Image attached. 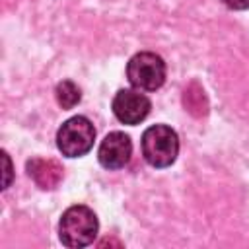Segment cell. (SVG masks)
<instances>
[{
  "mask_svg": "<svg viewBox=\"0 0 249 249\" xmlns=\"http://www.w3.org/2000/svg\"><path fill=\"white\" fill-rule=\"evenodd\" d=\"M222 2L231 10H247L249 8V0H222Z\"/></svg>",
  "mask_w": 249,
  "mask_h": 249,
  "instance_id": "10",
  "label": "cell"
},
{
  "mask_svg": "<svg viewBox=\"0 0 249 249\" xmlns=\"http://www.w3.org/2000/svg\"><path fill=\"white\" fill-rule=\"evenodd\" d=\"M97 218L93 214L91 208L88 206H70L58 224V235L60 241L66 247L78 249V247H86L89 245L95 235H97Z\"/></svg>",
  "mask_w": 249,
  "mask_h": 249,
  "instance_id": "1",
  "label": "cell"
},
{
  "mask_svg": "<svg viewBox=\"0 0 249 249\" xmlns=\"http://www.w3.org/2000/svg\"><path fill=\"white\" fill-rule=\"evenodd\" d=\"M27 173L37 183V187L51 191L62 181L64 169L58 161L51 158H33L27 161Z\"/></svg>",
  "mask_w": 249,
  "mask_h": 249,
  "instance_id": "7",
  "label": "cell"
},
{
  "mask_svg": "<svg viewBox=\"0 0 249 249\" xmlns=\"http://www.w3.org/2000/svg\"><path fill=\"white\" fill-rule=\"evenodd\" d=\"M95 140V128L86 117H72L56 132V146L62 156L80 158L88 154Z\"/></svg>",
  "mask_w": 249,
  "mask_h": 249,
  "instance_id": "3",
  "label": "cell"
},
{
  "mask_svg": "<svg viewBox=\"0 0 249 249\" xmlns=\"http://www.w3.org/2000/svg\"><path fill=\"white\" fill-rule=\"evenodd\" d=\"M128 82L144 91H154L165 82V62L156 53H138L126 66Z\"/></svg>",
  "mask_w": 249,
  "mask_h": 249,
  "instance_id": "4",
  "label": "cell"
},
{
  "mask_svg": "<svg viewBox=\"0 0 249 249\" xmlns=\"http://www.w3.org/2000/svg\"><path fill=\"white\" fill-rule=\"evenodd\" d=\"M183 105L193 117H204L208 113V99L204 95V89L196 84L191 82L185 91H183Z\"/></svg>",
  "mask_w": 249,
  "mask_h": 249,
  "instance_id": "8",
  "label": "cell"
},
{
  "mask_svg": "<svg viewBox=\"0 0 249 249\" xmlns=\"http://www.w3.org/2000/svg\"><path fill=\"white\" fill-rule=\"evenodd\" d=\"M105 245H117V247H121V243L115 241V239H103V241L99 243V247H105Z\"/></svg>",
  "mask_w": 249,
  "mask_h": 249,
  "instance_id": "12",
  "label": "cell"
},
{
  "mask_svg": "<svg viewBox=\"0 0 249 249\" xmlns=\"http://www.w3.org/2000/svg\"><path fill=\"white\" fill-rule=\"evenodd\" d=\"M179 152V138L171 126L154 124L142 134V156L154 167H167L175 161Z\"/></svg>",
  "mask_w": 249,
  "mask_h": 249,
  "instance_id": "2",
  "label": "cell"
},
{
  "mask_svg": "<svg viewBox=\"0 0 249 249\" xmlns=\"http://www.w3.org/2000/svg\"><path fill=\"white\" fill-rule=\"evenodd\" d=\"M2 156H4V165H6V179H4V189L10 185V179H12V165H10V158H8V154L6 152H2Z\"/></svg>",
  "mask_w": 249,
  "mask_h": 249,
  "instance_id": "11",
  "label": "cell"
},
{
  "mask_svg": "<svg viewBox=\"0 0 249 249\" xmlns=\"http://www.w3.org/2000/svg\"><path fill=\"white\" fill-rule=\"evenodd\" d=\"M54 95H56V101H58V105H60L62 109H72V107H76V105L80 103V97H82L80 88H78L74 82H70V80L60 82V84L56 86V89H54Z\"/></svg>",
  "mask_w": 249,
  "mask_h": 249,
  "instance_id": "9",
  "label": "cell"
},
{
  "mask_svg": "<svg viewBox=\"0 0 249 249\" xmlns=\"http://www.w3.org/2000/svg\"><path fill=\"white\" fill-rule=\"evenodd\" d=\"M132 154V142L124 132H109L99 146L97 158L105 169H121L128 163Z\"/></svg>",
  "mask_w": 249,
  "mask_h": 249,
  "instance_id": "6",
  "label": "cell"
},
{
  "mask_svg": "<svg viewBox=\"0 0 249 249\" xmlns=\"http://www.w3.org/2000/svg\"><path fill=\"white\" fill-rule=\"evenodd\" d=\"M150 99L134 89H121L113 99V113L124 124H138L150 113Z\"/></svg>",
  "mask_w": 249,
  "mask_h": 249,
  "instance_id": "5",
  "label": "cell"
}]
</instances>
